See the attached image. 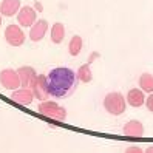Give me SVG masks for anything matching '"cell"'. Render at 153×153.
Instances as JSON below:
<instances>
[{
    "instance_id": "1",
    "label": "cell",
    "mask_w": 153,
    "mask_h": 153,
    "mask_svg": "<svg viewBox=\"0 0 153 153\" xmlns=\"http://www.w3.org/2000/svg\"><path fill=\"white\" fill-rule=\"evenodd\" d=\"M48 88L50 94L54 97H68L76 90L77 76L70 68H54L48 73Z\"/></svg>"
},
{
    "instance_id": "2",
    "label": "cell",
    "mask_w": 153,
    "mask_h": 153,
    "mask_svg": "<svg viewBox=\"0 0 153 153\" xmlns=\"http://www.w3.org/2000/svg\"><path fill=\"white\" fill-rule=\"evenodd\" d=\"M37 111L45 118L54 121H65L67 118V110L53 101H40V104L37 105Z\"/></svg>"
},
{
    "instance_id": "3",
    "label": "cell",
    "mask_w": 153,
    "mask_h": 153,
    "mask_svg": "<svg viewBox=\"0 0 153 153\" xmlns=\"http://www.w3.org/2000/svg\"><path fill=\"white\" fill-rule=\"evenodd\" d=\"M104 108L113 116L122 114L125 111V97L118 91L108 93L104 97Z\"/></svg>"
},
{
    "instance_id": "4",
    "label": "cell",
    "mask_w": 153,
    "mask_h": 153,
    "mask_svg": "<svg viewBox=\"0 0 153 153\" xmlns=\"http://www.w3.org/2000/svg\"><path fill=\"white\" fill-rule=\"evenodd\" d=\"M33 90V94L36 99L39 101H48V97L51 96L50 94V88H48V77L43 76V74H37L34 79L33 85L30 87Z\"/></svg>"
},
{
    "instance_id": "5",
    "label": "cell",
    "mask_w": 153,
    "mask_h": 153,
    "mask_svg": "<svg viewBox=\"0 0 153 153\" xmlns=\"http://www.w3.org/2000/svg\"><path fill=\"white\" fill-rule=\"evenodd\" d=\"M0 84H2L6 90H17L20 85V77L17 74L16 70L5 68L0 71Z\"/></svg>"
},
{
    "instance_id": "6",
    "label": "cell",
    "mask_w": 153,
    "mask_h": 153,
    "mask_svg": "<svg viewBox=\"0 0 153 153\" xmlns=\"http://www.w3.org/2000/svg\"><path fill=\"white\" fill-rule=\"evenodd\" d=\"M5 40L11 47H22L25 42V33L22 31L20 26L17 25H8L5 30Z\"/></svg>"
},
{
    "instance_id": "7",
    "label": "cell",
    "mask_w": 153,
    "mask_h": 153,
    "mask_svg": "<svg viewBox=\"0 0 153 153\" xmlns=\"http://www.w3.org/2000/svg\"><path fill=\"white\" fill-rule=\"evenodd\" d=\"M11 99L20 105H30L34 99V94H33V90L30 87H22V88L13 90Z\"/></svg>"
},
{
    "instance_id": "8",
    "label": "cell",
    "mask_w": 153,
    "mask_h": 153,
    "mask_svg": "<svg viewBox=\"0 0 153 153\" xmlns=\"http://www.w3.org/2000/svg\"><path fill=\"white\" fill-rule=\"evenodd\" d=\"M17 20H19L20 26H25V28H30V26L34 25L36 22V11L33 6H23L20 8V11L17 13Z\"/></svg>"
},
{
    "instance_id": "9",
    "label": "cell",
    "mask_w": 153,
    "mask_h": 153,
    "mask_svg": "<svg viewBox=\"0 0 153 153\" xmlns=\"http://www.w3.org/2000/svg\"><path fill=\"white\" fill-rule=\"evenodd\" d=\"M47 31H48V22L47 20H36L30 30V39L33 42H39L45 37Z\"/></svg>"
},
{
    "instance_id": "10",
    "label": "cell",
    "mask_w": 153,
    "mask_h": 153,
    "mask_svg": "<svg viewBox=\"0 0 153 153\" xmlns=\"http://www.w3.org/2000/svg\"><path fill=\"white\" fill-rule=\"evenodd\" d=\"M17 74H19V77H20V85L22 87H31L36 76H37L33 67H26V65L20 67L19 70H17Z\"/></svg>"
},
{
    "instance_id": "11",
    "label": "cell",
    "mask_w": 153,
    "mask_h": 153,
    "mask_svg": "<svg viewBox=\"0 0 153 153\" xmlns=\"http://www.w3.org/2000/svg\"><path fill=\"white\" fill-rule=\"evenodd\" d=\"M124 134L130 138H141L144 134V125L139 121H128L124 125Z\"/></svg>"
},
{
    "instance_id": "12",
    "label": "cell",
    "mask_w": 153,
    "mask_h": 153,
    "mask_svg": "<svg viewBox=\"0 0 153 153\" xmlns=\"http://www.w3.org/2000/svg\"><path fill=\"white\" fill-rule=\"evenodd\" d=\"M20 11V0H3L0 3V13L5 17H11Z\"/></svg>"
},
{
    "instance_id": "13",
    "label": "cell",
    "mask_w": 153,
    "mask_h": 153,
    "mask_svg": "<svg viewBox=\"0 0 153 153\" xmlns=\"http://www.w3.org/2000/svg\"><path fill=\"white\" fill-rule=\"evenodd\" d=\"M127 102L131 107H141L146 104V96H144V91L141 88H131L128 90V94H127Z\"/></svg>"
},
{
    "instance_id": "14",
    "label": "cell",
    "mask_w": 153,
    "mask_h": 153,
    "mask_svg": "<svg viewBox=\"0 0 153 153\" xmlns=\"http://www.w3.org/2000/svg\"><path fill=\"white\" fill-rule=\"evenodd\" d=\"M64 37H65V26H64V23H60V22L54 23L51 26V42L53 43H60L62 40H64Z\"/></svg>"
},
{
    "instance_id": "15",
    "label": "cell",
    "mask_w": 153,
    "mask_h": 153,
    "mask_svg": "<svg viewBox=\"0 0 153 153\" xmlns=\"http://www.w3.org/2000/svg\"><path fill=\"white\" fill-rule=\"evenodd\" d=\"M76 76H77V79L80 80V82H84V84L91 82L93 74H91V68H90V62H88V64H84V65L79 67Z\"/></svg>"
},
{
    "instance_id": "16",
    "label": "cell",
    "mask_w": 153,
    "mask_h": 153,
    "mask_svg": "<svg viewBox=\"0 0 153 153\" xmlns=\"http://www.w3.org/2000/svg\"><path fill=\"white\" fill-rule=\"evenodd\" d=\"M82 39L79 37V36H73L68 43V53L71 56H79V53L82 51Z\"/></svg>"
},
{
    "instance_id": "17",
    "label": "cell",
    "mask_w": 153,
    "mask_h": 153,
    "mask_svg": "<svg viewBox=\"0 0 153 153\" xmlns=\"http://www.w3.org/2000/svg\"><path fill=\"white\" fill-rule=\"evenodd\" d=\"M139 87L142 91L146 93H153V76L149 73H144L139 77Z\"/></svg>"
},
{
    "instance_id": "18",
    "label": "cell",
    "mask_w": 153,
    "mask_h": 153,
    "mask_svg": "<svg viewBox=\"0 0 153 153\" xmlns=\"http://www.w3.org/2000/svg\"><path fill=\"white\" fill-rule=\"evenodd\" d=\"M146 105H147V108H149V111H152L153 113V93L146 99Z\"/></svg>"
},
{
    "instance_id": "19",
    "label": "cell",
    "mask_w": 153,
    "mask_h": 153,
    "mask_svg": "<svg viewBox=\"0 0 153 153\" xmlns=\"http://www.w3.org/2000/svg\"><path fill=\"white\" fill-rule=\"evenodd\" d=\"M125 152L127 153H142V149H139V147H128Z\"/></svg>"
},
{
    "instance_id": "20",
    "label": "cell",
    "mask_w": 153,
    "mask_h": 153,
    "mask_svg": "<svg viewBox=\"0 0 153 153\" xmlns=\"http://www.w3.org/2000/svg\"><path fill=\"white\" fill-rule=\"evenodd\" d=\"M147 153H153V147H149L147 149Z\"/></svg>"
},
{
    "instance_id": "21",
    "label": "cell",
    "mask_w": 153,
    "mask_h": 153,
    "mask_svg": "<svg viewBox=\"0 0 153 153\" xmlns=\"http://www.w3.org/2000/svg\"><path fill=\"white\" fill-rule=\"evenodd\" d=\"M0 25H2V13H0Z\"/></svg>"
}]
</instances>
